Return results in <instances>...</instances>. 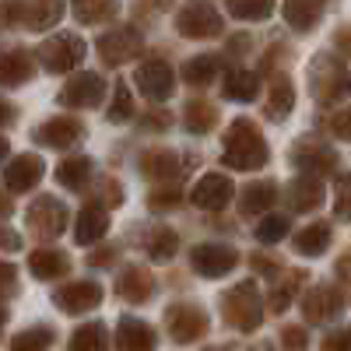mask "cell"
I'll list each match as a JSON object with an SVG mask.
<instances>
[{"mask_svg": "<svg viewBox=\"0 0 351 351\" xmlns=\"http://www.w3.org/2000/svg\"><path fill=\"white\" fill-rule=\"evenodd\" d=\"M271 152H267V144H263L260 130L250 123V120H236L228 127L225 134V152H221V162L232 165V169H260V165H267Z\"/></svg>", "mask_w": 351, "mask_h": 351, "instance_id": "6da1fadb", "label": "cell"}, {"mask_svg": "<svg viewBox=\"0 0 351 351\" xmlns=\"http://www.w3.org/2000/svg\"><path fill=\"white\" fill-rule=\"evenodd\" d=\"M309 88L316 102H337L351 92V74L341 64V56L334 53H319L309 64Z\"/></svg>", "mask_w": 351, "mask_h": 351, "instance_id": "7a4b0ae2", "label": "cell"}, {"mask_svg": "<svg viewBox=\"0 0 351 351\" xmlns=\"http://www.w3.org/2000/svg\"><path fill=\"white\" fill-rule=\"evenodd\" d=\"M221 316L228 319V327H236L243 334L256 330L263 324V299H260L256 285L253 281H243L236 288H228L225 299H221Z\"/></svg>", "mask_w": 351, "mask_h": 351, "instance_id": "3957f363", "label": "cell"}, {"mask_svg": "<svg viewBox=\"0 0 351 351\" xmlns=\"http://www.w3.org/2000/svg\"><path fill=\"white\" fill-rule=\"evenodd\" d=\"M39 60H43V67L53 71V74H67V71H74V67L84 60V39H77V36H71V32L53 36V39H46V43L39 46Z\"/></svg>", "mask_w": 351, "mask_h": 351, "instance_id": "277c9868", "label": "cell"}, {"mask_svg": "<svg viewBox=\"0 0 351 351\" xmlns=\"http://www.w3.org/2000/svg\"><path fill=\"white\" fill-rule=\"evenodd\" d=\"M236 263H239V253L228 246H218V243H200L190 250V267L200 278H225Z\"/></svg>", "mask_w": 351, "mask_h": 351, "instance_id": "5b68a950", "label": "cell"}, {"mask_svg": "<svg viewBox=\"0 0 351 351\" xmlns=\"http://www.w3.org/2000/svg\"><path fill=\"white\" fill-rule=\"evenodd\" d=\"M67 221H71V215L56 197H39L32 208H28V225H32V232L43 236V239L60 236V232L67 228Z\"/></svg>", "mask_w": 351, "mask_h": 351, "instance_id": "8992f818", "label": "cell"}, {"mask_svg": "<svg viewBox=\"0 0 351 351\" xmlns=\"http://www.w3.org/2000/svg\"><path fill=\"white\" fill-rule=\"evenodd\" d=\"M137 88H141V95L144 99H152V102H162L176 92V74L165 60H148V64H141L137 74H134Z\"/></svg>", "mask_w": 351, "mask_h": 351, "instance_id": "52a82bcc", "label": "cell"}, {"mask_svg": "<svg viewBox=\"0 0 351 351\" xmlns=\"http://www.w3.org/2000/svg\"><path fill=\"white\" fill-rule=\"evenodd\" d=\"M176 28H180V36H186V39H211V36L221 32V14L211 4H190V8L180 11Z\"/></svg>", "mask_w": 351, "mask_h": 351, "instance_id": "ba28073f", "label": "cell"}, {"mask_svg": "<svg viewBox=\"0 0 351 351\" xmlns=\"http://www.w3.org/2000/svg\"><path fill=\"white\" fill-rule=\"evenodd\" d=\"M165 327H169L172 341L190 344L200 334H208V313H204L200 306H172L165 313Z\"/></svg>", "mask_w": 351, "mask_h": 351, "instance_id": "9c48e42d", "label": "cell"}, {"mask_svg": "<svg viewBox=\"0 0 351 351\" xmlns=\"http://www.w3.org/2000/svg\"><path fill=\"white\" fill-rule=\"evenodd\" d=\"M232 193H236V186H232L228 176L208 172V176H200L197 186L190 190V200L197 204V208H204V211H221L225 204L232 200Z\"/></svg>", "mask_w": 351, "mask_h": 351, "instance_id": "30bf717a", "label": "cell"}, {"mask_svg": "<svg viewBox=\"0 0 351 351\" xmlns=\"http://www.w3.org/2000/svg\"><path fill=\"white\" fill-rule=\"evenodd\" d=\"M53 302L60 306L64 313H88V309L102 306V285H95V281H74V285H64V288L53 295Z\"/></svg>", "mask_w": 351, "mask_h": 351, "instance_id": "8fae6325", "label": "cell"}, {"mask_svg": "<svg viewBox=\"0 0 351 351\" xmlns=\"http://www.w3.org/2000/svg\"><path fill=\"white\" fill-rule=\"evenodd\" d=\"M102 92H106V81L99 74H77L64 84L60 92V102L64 106H74V109H88V106H99L102 102Z\"/></svg>", "mask_w": 351, "mask_h": 351, "instance_id": "7c38bea8", "label": "cell"}, {"mask_svg": "<svg viewBox=\"0 0 351 351\" xmlns=\"http://www.w3.org/2000/svg\"><path fill=\"white\" fill-rule=\"evenodd\" d=\"M291 158H295V165H299L306 176H313V180H319V176L334 172V165H337V155L327 148V144H316V141H302V144H295Z\"/></svg>", "mask_w": 351, "mask_h": 351, "instance_id": "4fadbf2b", "label": "cell"}, {"mask_svg": "<svg viewBox=\"0 0 351 351\" xmlns=\"http://www.w3.org/2000/svg\"><path fill=\"white\" fill-rule=\"evenodd\" d=\"M158 334L155 327H148L144 319L123 316L120 327H116V351H155Z\"/></svg>", "mask_w": 351, "mask_h": 351, "instance_id": "5bb4252c", "label": "cell"}, {"mask_svg": "<svg viewBox=\"0 0 351 351\" xmlns=\"http://www.w3.org/2000/svg\"><path fill=\"white\" fill-rule=\"evenodd\" d=\"M341 309H344V299H341V291L334 285L313 288L306 295V302H302V313H306V319H313V324H327V319H334Z\"/></svg>", "mask_w": 351, "mask_h": 351, "instance_id": "9a60e30c", "label": "cell"}, {"mask_svg": "<svg viewBox=\"0 0 351 351\" xmlns=\"http://www.w3.org/2000/svg\"><path fill=\"white\" fill-rule=\"evenodd\" d=\"M141 49V36L134 32V28H120V32H106L99 39V56H102V64L116 67V64H123L130 60V56Z\"/></svg>", "mask_w": 351, "mask_h": 351, "instance_id": "2e32d148", "label": "cell"}, {"mask_svg": "<svg viewBox=\"0 0 351 351\" xmlns=\"http://www.w3.org/2000/svg\"><path fill=\"white\" fill-rule=\"evenodd\" d=\"M39 180H43V158H39V155H18V158L4 169V186L14 190V193L32 190Z\"/></svg>", "mask_w": 351, "mask_h": 351, "instance_id": "e0dca14e", "label": "cell"}, {"mask_svg": "<svg viewBox=\"0 0 351 351\" xmlns=\"http://www.w3.org/2000/svg\"><path fill=\"white\" fill-rule=\"evenodd\" d=\"M106 232H109V215H106V208H99V204H88V208L77 211V218H74V239H77L81 246L99 243Z\"/></svg>", "mask_w": 351, "mask_h": 351, "instance_id": "ac0fdd59", "label": "cell"}, {"mask_svg": "<svg viewBox=\"0 0 351 351\" xmlns=\"http://www.w3.org/2000/svg\"><path fill=\"white\" fill-rule=\"evenodd\" d=\"M81 134H84V127L77 120H71V116H56V120H49V123H43L36 130V141L46 144V148H71L74 141H81Z\"/></svg>", "mask_w": 351, "mask_h": 351, "instance_id": "d6986e66", "label": "cell"}, {"mask_svg": "<svg viewBox=\"0 0 351 351\" xmlns=\"http://www.w3.org/2000/svg\"><path fill=\"white\" fill-rule=\"evenodd\" d=\"M4 18H18L25 28H49L60 21L64 4H18V8H0Z\"/></svg>", "mask_w": 351, "mask_h": 351, "instance_id": "ffe728a7", "label": "cell"}, {"mask_svg": "<svg viewBox=\"0 0 351 351\" xmlns=\"http://www.w3.org/2000/svg\"><path fill=\"white\" fill-rule=\"evenodd\" d=\"M28 271H32L39 281H53V278H64L71 271V260L60 250H36L28 256Z\"/></svg>", "mask_w": 351, "mask_h": 351, "instance_id": "44dd1931", "label": "cell"}, {"mask_svg": "<svg viewBox=\"0 0 351 351\" xmlns=\"http://www.w3.org/2000/svg\"><path fill=\"white\" fill-rule=\"evenodd\" d=\"M288 204L295 211H313L324 204V183L313 180V176H299V180H291L288 186Z\"/></svg>", "mask_w": 351, "mask_h": 351, "instance_id": "7402d4cb", "label": "cell"}, {"mask_svg": "<svg viewBox=\"0 0 351 351\" xmlns=\"http://www.w3.org/2000/svg\"><path fill=\"white\" fill-rule=\"evenodd\" d=\"M116 291H120V299H127V302H144V299H152V291H155V278H148L144 267H130V271L120 274Z\"/></svg>", "mask_w": 351, "mask_h": 351, "instance_id": "603a6c76", "label": "cell"}, {"mask_svg": "<svg viewBox=\"0 0 351 351\" xmlns=\"http://www.w3.org/2000/svg\"><path fill=\"white\" fill-rule=\"evenodd\" d=\"M32 71H36V64L25 49H11V53L0 56V84H8V88L25 84L28 77H32Z\"/></svg>", "mask_w": 351, "mask_h": 351, "instance_id": "cb8c5ba5", "label": "cell"}, {"mask_svg": "<svg viewBox=\"0 0 351 351\" xmlns=\"http://www.w3.org/2000/svg\"><path fill=\"white\" fill-rule=\"evenodd\" d=\"M295 109V88H291L288 77H274L271 81V95H267V116L274 123L288 120V112Z\"/></svg>", "mask_w": 351, "mask_h": 351, "instance_id": "d4e9b609", "label": "cell"}, {"mask_svg": "<svg viewBox=\"0 0 351 351\" xmlns=\"http://www.w3.org/2000/svg\"><path fill=\"white\" fill-rule=\"evenodd\" d=\"M221 92H225V99H232V102H253V99L260 95V77H256L253 71H232L228 81L221 84Z\"/></svg>", "mask_w": 351, "mask_h": 351, "instance_id": "484cf974", "label": "cell"}, {"mask_svg": "<svg viewBox=\"0 0 351 351\" xmlns=\"http://www.w3.org/2000/svg\"><path fill=\"white\" fill-rule=\"evenodd\" d=\"M285 21L295 28V32H313L324 18V4H309V0H299V4H285L281 8Z\"/></svg>", "mask_w": 351, "mask_h": 351, "instance_id": "4316f807", "label": "cell"}, {"mask_svg": "<svg viewBox=\"0 0 351 351\" xmlns=\"http://www.w3.org/2000/svg\"><path fill=\"white\" fill-rule=\"evenodd\" d=\"M274 197H278L274 183H253V186L243 190L239 211H243V215H263V211H267L271 204H274Z\"/></svg>", "mask_w": 351, "mask_h": 351, "instance_id": "83f0119b", "label": "cell"}, {"mask_svg": "<svg viewBox=\"0 0 351 351\" xmlns=\"http://www.w3.org/2000/svg\"><path fill=\"white\" fill-rule=\"evenodd\" d=\"M176 253H180V236H176L172 228L158 225L152 236H148V256H152L155 263H169Z\"/></svg>", "mask_w": 351, "mask_h": 351, "instance_id": "f1b7e54d", "label": "cell"}, {"mask_svg": "<svg viewBox=\"0 0 351 351\" xmlns=\"http://www.w3.org/2000/svg\"><path fill=\"white\" fill-rule=\"evenodd\" d=\"M218 71H221L218 56H193V60H186V67H183V77H186V84L204 88V84H215Z\"/></svg>", "mask_w": 351, "mask_h": 351, "instance_id": "f546056e", "label": "cell"}, {"mask_svg": "<svg viewBox=\"0 0 351 351\" xmlns=\"http://www.w3.org/2000/svg\"><path fill=\"white\" fill-rule=\"evenodd\" d=\"M183 123H186L190 134H208L218 123V109L208 106V102H190L186 112H183Z\"/></svg>", "mask_w": 351, "mask_h": 351, "instance_id": "4dcf8cb0", "label": "cell"}, {"mask_svg": "<svg viewBox=\"0 0 351 351\" xmlns=\"http://www.w3.org/2000/svg\"><path fill=\"white\" fill-rule=\"evenodd\" d=\"M88 176H92V158H67V162L56 165V183L71 186V190L84 186Z\"/></svg>", "mask_w": 351, "mask_h": 351, "instance_id": "1f68e13d", "label": "cell"}, {"mask_svg": "<svg viewBox=\"0 0 351 351\" xmlns=\"http://www.w3.org/2000/svg\"><path fill=\"white\" fill-rule=\"evenodd\" d=\"M327 246H330V228L327 225H309L295 236V250L306 253V256H319Z\"/></svg>", "mask_w": 351, "mask_h": 351, "instance_id": "d6a6232c", "label": "cell"}, {"mask_svg": "<svg viewBox=\"0 0 351 351\" xmlns=\"http://www.w3.org/2000/svg\"><path fill=\"white\" fill-rule=\"evenodd\" d=\"M141 169L148 176H158V180H169V176L180 172V155H172V152H148V155H141Z\"/></svg>", "mask_w": 351, "mask_h": 351, "instance_id": "836d02e7", "label": "cell"}, {"mask_svg": "<svg viewBox=\"0 0 351 351\" xmlns=\"http://www.w3.org/2000/svg\"><path fill=\"white\" fill-rule=\"evenodd\" d=\"M67 351H106V327H102V324H84V327H77Z\"/></svg>", "mask_w": 351, "mask_h": 351, "instance_id": "e575fe53", "label": "cell"}, {"mask_svg": "<svg viewBox=\"0 0 351 351\" xmlns=\"http://www.w3.org/2000/svg\"><path fill=\"white\" fill-rule=\"evenodd\" d=\"M53 344V330L49 327H28L11 341V351H46Z\"/></svg>", "mask_w": 351, "mask_h": 351, "instance_id": "d590c367", "label": "cell"}, {"mask_svg": "<svg viewBox=\"0 0 351 351\" xmlns=\"http://www.w3.org/2000/svg\"><path fill=\"white\" fill-rule=\"evenodd\" d=\"M109 120L112 123H127L130 116H134V99H130V88L127 84H116L112 88V102H109Z\"/></svg>", "mask_w": 351, "mask_h": 351, "instance_id": "8d00e7d4", "label": "cell"}, {"mask_svg": "<svg viewBox=\"0 0 351 351\" xmlns=\"http://www.w3.org/2000/svg\"><path fill=\"white\" fill-rule=\"evenodd\" d=\"M285 236H288V218H281V215H267L256 225V243H263V246L281 243Z\"/></svg>", "mask_w": 351, "mask_h": 351, "instance_id": "74e56055", "label": "cell"}, {"mask_svg": "<svg viewBox=\"0 0 351 351\" xmlns=\"http://www.w3.org/2000/svg\"><path fill=\"white\" fill-rule=\"evenodd\" d=\"M116 11V4H74V18L81 21V25H99V21H106V18H112Z\"/></svg>", "mask_w": 351, "mask_h": 351, "instance_id": "f35d334b", "label": "cell"}, {"mask_svg": "<svg viewBox=\"0 0 351 351\" xmlns=\"http://www.w3.org/2000/svg\"><path fill=\"white\" fill-rule=\"evenodd\" d=\"M302 278H306V274H288L285 285L271 291V309H274V313H285V309L291 306V299H295V288H299Z\"/></svg>", "mask_w": 351, "mask_h": 351, "instance_id": "ab89813d", "label": "cell"}, {"mask_svg": "<svg viewBox=\"0 0 351 351\" xmlns=\"http://www.w3.org/2000/svg\"><path fill=\"white\" fill-rule=\"evenodd\" d=\"M228 14L239 18V21H263V18L274 14V8L271 4H253V0H243V4H228Z\"/></svg>", "mask_w": 351, "mask_h": 351, "instance_id": "60d3db41", "label": "cell"}, {"mask_svg": "<svg viewBox=\"0 0 351 351\" xmlns=\"http://www.w3.org/2000/svg\"><path fill=\"white\" fill-rule=\"evenodd\" d=\"M337 218L351 221V176H341L337 180V204H334Z\"/></svg>", "mask_w": 351, "mask_h": 351, "instance_id": "b9f144b4", "label": "cell"}, {"mask_svg": "<svg viewBox=\"0 0 351 351\" xmlns=\"http://www.w3.org/2000/svg\"><path fill=\"white\" fill-rule=\"evenodd\" d=\"M319 351H351V327H341V330L324 334V344H319Z\"/></svg>", "mask_w": 351, "mask_h": 351, "instance_id": "7bdbcfd3", "label": "cell"}, {"mask_svg": "<svg viewBox=\"0 0 351 351\" xmlns=\"http://www.w3.org/2000/svg\"><path fill=\"white\" fill-rule=\"evenodd\" d=\"M330 134L334 137H341V141H351V106L348 109H341L334 120H330Z\"/></svg>", "mask_w": 351, "mask_h": 351, "instance_id": "ee69618b", "label": "cell"}, {"mask_svg": "<svg viewBox=\"0 0 351 351\" xmlns=\"http://www.w3.org/2000/svg\"><path fill=\"white\" fill-rule=\"evenodd\" d=\"M14 285H18V271L11 267V263L0 260V295H11Z\"/></svg>", "mask_w": 351, "mask_h": 351, "instance_id": "f6af8a7d", "label": "cell"}, {"mask_svg": "<svg viewBox=\"0 0 351 351\" xmlns=\"http://www.w3.org/2000/svg\"><path fill=\"white\" fill-rule=\"evenodd\" d=\"M148 204L152 208H172V204H180V190H155L152 197H148Z\"/></svg>", "mask_w": 351, "mask_h": 351, "instance_id": "bcb514c9", "label": "cell"}, {"mask_svg": "<svg viewBox=\"0 0 351 351\" xmlns=\"http://www.w3.org/2000/svg\"><path fill=\"white\" fill-rule=\"evenodd\" d=\"M0 250H21V236L0 225Z\"/></svg>", "mask_w": 351, "mask_h": 351, "instance_id": "7dc6e473", "label": "cell"}, {"mask_svg": "<svg viewBox=\"0 0 351 351\" xmlns=\"http://www.w3.org/2000/svg\"><path fill=\"white\" fill-rule=\"evenodd\" d=\"M285 344H288L291 351H295V348L302 351V348H306V334H302V330H295V327H288V330H285Z\"/></svg>", "mask_w": 351, "mask_h": 351, "instance_id": "c3c4849f", "label": "cell"}, {"mask_svg": "<svg viewBox=\"0 0 351 351\" xmlns=\"http://www.w3.org/2000/svg\"><path fill=\"white\" fill-rule=\"evenodd\" d=\"M11 120H14V106L0 99V127H4V123H11Z\"/></svg>", "mask_w": 351, "mask_h": 351, "instance_id": "681fc988", "label": "cell"}, {"mask_svg": "<svg viewBox=\"0 0 351 351\" xmlns=\"http://www.w3.org/2000/svg\"><path fill=\"white\" fill-rule=\"evenodd\" d=\"M8 158V137H0V162Z\"/></svg>", "mask_w": 351, "mask_h": 351, "instance_id": "f907efd6", "label": "cell"}, {"mask_svg": "<svg viewBox=\"0 0 351 351\" xmlns=\"http://www.w3.org/2000/svg\"><path fill=\"white\" fill-rule=\"evenodd\" d=\"M0 330H4V309H0Z\"/></svg>", "mask_w": 351, "mask_h": 351, "instance_id": "816d5d0a", "label": "cell"}]
</instances>
